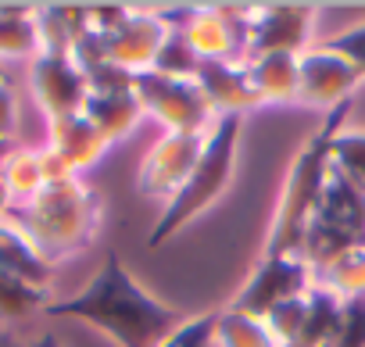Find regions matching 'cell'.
<instances>
[{
  "instance_id": "4dcf8cb0",
  "label": "cell",
  "mask_w": 365,
  "mask_h": 347,
  "mask_svg": "<svg viewBox=\"0 0 365 347\" xmlns=\"http://www.w3.org/2000/svg\"><path fill=\"white\" fill-rule=\"evenodd\" d=\"M15 133V93L8 83H0V140H11Z\"/></svg>"
},
{
  "instance_id": "8fae6325",
  "label": "cell",
  "mask_w": 365,
  "mask_h": 347,
  "mask_svg": "<svg viewBox=\"0 0 365 347\" xmlns=\"http://www.w3.org/2000/svg\"><path fill=\"white\" fill-rule=\"evenodd\" d=\"M108 147L111 143L90 125V118L83 111L47 122V147L43 150L68 172V176H76V180H79V172L93 168L104 157Z\"/></svg>"
},
{
  "instance_id": "d6a6232c",
  "label": "cell",
  "mask_w": 365,
  "mask_h": 347,
  "mask_svg": "<svg viewBox=\"0 0 365 347\" xmlns=\"http://www.w3.org/2000/svg\"><path fill=\"white\" fill-rule=\"evenodd\" d=\"M8 208H11V197H8V187H4V180H0V215H8Z\"/></svg>"
},
{
  "instance_id": "44dd1931",
  "label": "cell",
  "mask_w": 365,
  "mask_h": 347,
  "mask_svg": "<svg viewBox=\"0 0 365 347\" xmlns=\"http://www.w3.org/2000/svg\"><path fill=\"white\" fill-rule=\"evenodd\" d=\"M0 180L8 187L11 208L33 201L47 187V172H43V154L40 150H11V157L0 165Z\"/></svg>"
},
{
  "instance_id": "ffe728a7",
  "label": "cell",
  "mask_w": 365,
  "mask_h": 347,
  "mask_svg": "<svg viewBox=\"0 0 365 347\" xmlns=\"http://www.w3.org/2000/svg\"><path fill=\"white\" fill-rule=\"evenodd\" d=\"M336 326H340V297H333L322 286H312L304 326H301V333L290 347H333Z\"/></svg>"
},
{
  "instance_id": "2e32d148",
  "label": "cell",
  "mask_w": 365,
  "mask_h": 347,
  "mask_svg": "<svg viewBox=\"0 0 365 347\" xmlns=\"http://www.w3.org/2000/svg\"><path fill=\"white\" fill-rule=\"evenodd\" d=\"M0 272L19 276L33 286L51 290V276L54 265L36 251V244L15 226V222H0Z\"/></svg>"
},
{
  "instance_id": "8992f818",
  "label": "cell",
  "mask_w": 365,
  "mask_h": 347,
  "mask_svg": "<svg viewBox=\"0 0 365 347\" xmlns=\"http://www.w3.org/2000/svg\"><path fill=\"white\" fill-rule=\"evenodd\" d=\"M208 133H165L143 157L140 165V176H136V190L143 197H165L168 201L182 190L194 176V168L205 154Z\"/></svg>"
},
{
  "instance_id": "cb8c5ba5",
  "label": "cell",
  "mask_w": 365,
  "mask_h": 347,
  "mask_svg": "<svg viewBox=\"0 0 365 347\" xmlns=\"http://www.w3.org/2000/svg\"><path fill=\"white\" fill-rule=\"evenodd\" d=\"M47 304H51V290L33 286V283H26L19 276L0 272V318L4 322L29 318L33 311H43Z\"/></svg>"
},
{
  "instance_id": "30bf717a",
  "label": "cell",
  "mask_w": 365,
  "mask_h": 347,
  "mask_svg": "<svg viewBox=\"0 0 365 347\" xmlns=\"http://www.w3.org/2000/svg\"><path fill=\"white\" fill-rule=\"evenodd\" d=\"M33 97L43 108L47 122L79 115L86 100V72L72 61V54H36L33 58Z\"/></svg>"
},
{
  "instance_id": "d6986e66",
  "label": "cell",
  "mask_w": 365,
  "mask_h": 347,
  "mask_svg": "<svg viewBox=\"0 0 365 347\" xmlns=\"http://www.w3.org/2000/svg\"><path fill=\"white\" fill-rule=\"evenodd\" d=\"M36 54H40L36 8L0 4V58H36Z\"/></svg>"
},
{
  "instance_id": "3957f363",
  "label": "cell",
  "mask_w": 365,
  "mask_h": 347,
  "mask_svg": "<svg viewBox=\"0 0 365 347\" xmlns=\"http://www.w3.org/2000/svg\"><path fill=\"white\" fill-rule=\"evenodd\" d=\"M8 212L15 215V226L36 244V251L54 265L83 251L97 237L104 201L79 180H54L33 201L15 204Z\"/></svg>"
},
{
  "instance_id": "836d02e7",
  "label": "cell",
  "mask_w": 365,
  "mask_h": 347,
  "mask_svg": "<svg viewBox=\"0 0 365 347\" xmlns=\"http://www.w3.org/2000/svg\"><path fill=\"white\" fill-rule=\"evenodd\" d=\"M11 150H15V143H11V140H0V165H4V161L11 157Z\"/></svg>"
},
{
  "instance_id": "4fadbf2b",
  "label": "cell",
  "mask_w": 365,
  "mask_h": 347,
  "mask_svg": "<svg viewBox=\"0 0 365 347\" xmlns=\"http://www.w3.org/2000/svg\"><path fill=\"white\" fill-rule=\"evenodd\" d=\"M315 219L333 226V229H340L358 247H365V194L333 165V157H329V176H326Z\"/></svg>"
},
{
  "instance_id": "e0dca14e",
  "label": "cell",
  "mask_w": 365,
  "mask_h": 347,
  "mask_svg": "<svg viewBox=\"0 0 365 347\" xmlns=\"http://www.w3.org/2000/svg\"><path fill=\"white\" fill-rule=\"evenodd\" d=\"M297 58L301 54H265L247 61V79L258 104L297 100Z\"/></svg>"
},
{
  "instance_id": "7402d4cb",
  "label": "cell",
  "mask_w": 365,
  "mask_h": 347,
  "mask_svg": "<svg viewBox=\"0 0 365 347\" xmlns=\"http://www.w3.org/2000/svg\"><path fill=\"white\" fill-rule=\"evenodd\" d=\"M212 343L215 347H279L262 318H251V315H240V311H230V308L219 311Z\"/></svg>"
},
{
  "instance_id": "7a4b0ae2",
  "label": "cell",
  "mask_w": 365,
  "mask_h": 347,
  "mask_svg": "<svg viewBox=\"0 0 365 347\" xmlns=\"http://www.w3.org/2000/svg\"><path fill=\"white\" fill-rule=\"evenodd\" d=\"M351 104L354 100L336 104L322 118V125L304 140V147L297 150V157H294V165L287 172L283 194L276 201V215H272V226H269L265 254L262 258H290V254L301 251L304 229L315 219V208H319V197H322V187H326V176H329L333 140H336V133H344V122L351 115Z\"/></svg>"
},
{
  "instance_id": "ac0fdd59",
  "label": "cell",
  "mask_w": 365,
  "mask_h": 347,
  "mask_svg": "<svg viewBox=\"0 0 365 347\" xmlns=\"http://www.w3.org/2000/svg\"><path fill=\"white\" fill-rule=\"evenodd\" d=\"M36 29H40V54H72V47L86 36L90 19L83 4H51L36 8Z\"/></svg>"
},
{
  "instance_id": "5b68a950",
  "label": "cell",
  "mask_w": 365,
  "mask_h": 347,
  "mask_svg": "<svg viewBox=\"0 0 365 347\" xmlns=\"http://www.w3.org/2000/svg\"><path fill=\"white\" fill-rule=\"evenodd\" d=\"M133 93L140 108L165 125V133H208L215 115L194 79H172L154 68L133 72Z\"/></svg>"
},
{
  "instance_id": "f1b7e54d",
  "label": "cell",
  "mask_w": 365,
  "mask_h": 347,
  "mask_svg": "<svg viewBox=\"0 0 365 347\" xmlns=\"http://www.w3.org/2000/svg\"><path fill=\"white\" fill-rule=\"evenodd\" d=\"M215 322H219V311H208V315H197V318H187L165 343L158 347H208L212 336H215Z\"/></svg>"
},
{
  "instance_id": "f546056e",
  "label": "cell",
  "mask_w": 365,
  "mask_h": 347,
  "mask_svg": "<svg viewBox=\"0 0 365 347\" xmlns=\"http://www.w3.org/2000/svg\"><path fill=\"white\" fill-rule=\"evenodd\" d=\"M326 51H333V54H340L347 65H354V72L365 79V22L361 26H351V29H344V33H336L333 40H326L322 43Z\"/></svg>"
},
{
  "instance_id": "9a60e30c",
  "label": "cell",
  "mask_w": 365,
  "mask_h": 347,
  "mask_svg": "<svg viewBox=\"0 0 365 347\" xmlns=\"http://www.w3.org/2000/svg\"><path fill=\"white\" fill-rule=\"evenodd\" d=\"M83 115L90 118V125L108 143H115V140H122V136L133 133V125L140 122L143 108H140L133 86L129 90H86Z\"/></svg>"
},
{
  "instance_id": "ba28073f",
  "label": "cell",
  "mask_w": 365,
  "mask_h": 347,
  "mask_svg": "<svg viewBox=\"0 0 365 347\" xmlns=\"http://www.w3.org/2000/svg\"><path fill=\"white\" fill-rule=\"evenodd\" d=\"M315 8L312 4H265L251 8V43L247 61L265 54H304L312 36Z\"/></svg>"
},
{
  "instance_id": "83f0119b",
  "label": "cell",
  "mask_w": 365,
  "mask_h": 347,
  "mask_svg": "<svg viewBox=\"0 0 365 347\" xmlns=\"http://www.w3.org/2000/svg\"><path fill=\"white\" fill-rule=\"evenodd\" d=\"M333 347H365V297L340 301V326Z\"/></svg>"
},
{
  "instance_id": "603a6c76",
  "label": "cell",
  "mask_w": 365,
  "mask_h": 347,
  "mask_svg": "<svg viewBox=\"0 0 365 347\" xmlns=\"http://www.w3.org/2000/svg\"><path fill=\"white\" fill-rule=\"evenodd\" d=\"M315 276H319V286L329 290V294L340 297V301L365 297V247L347 251L344 258H336L329 269H322V272H315Z\"/></svg>"
},
{
  "instance_id": "7c38bea8",
  "label": "cell",
  "mask_w": 365,
  "mask_h": 347,
  "mask_svg": "<svg viewBox=\"0 0 365 347\" xmlns=\"http://www.w3.org/2000/svg\"><path fill=\"white\" fill-rule=\"evenodd\" d=\"M108 40V61L125 68V72H143L154 65L158 47L165 40V26L158 22V15L147 11H133Z\"/></svg>"
},
{
  "instance_id": "5bb4252c",
  "label": "cell",
  "mask_w": 365,
  "mask_h": 347,
  "mask_svg": "<svg viewBox=\"0 0 365 347\" xmlns=\"http://www.w3.org/2000/svg\"><path fill=\"white\" fill-rule=\"evenodd\" d=\"M194 83L201 86V93L212 104V111H219V118L222 115H244L247 108H258V97H255L251 79H247V65L201 61Z\"/></svg>"
},
{
  "instance_id": "52a82bcc",
  "label": "cell",
  "mask_w": 365,
  "mask_h": 347,
  "mask_svg": "<svg viewBox=\"0 0 365 347\" xmlns=\"http://www.w3.org/2000/svg\"><path fill=\"white\" fill-rule=\"evenodd\" d=\"M312 269L290 254V258H262L258 269L251 272V279L237 290V297L230 301V311L251 315V318H265L276 304L290 301V297H304L312 286Z\"/></svg>"
},
{
  "instance_id": "484cf974",
  "label": "cell",
  "mask_w": 365,
  "mask_h": 347,
  "mask_svg": "<svg viewBox=\"0 0 365 347\" xmlns=\"http://www.w3.org/2000/svg\"><path fill=\"white\" fill-rule=\"evenodd\" d=\"M333 165L365 194V129L361 133H336L333 140Z\"/></svg>"
},
{
  "instance_id": "d590c367",
  "label": "cell",
  "mask_w": 365,
  "mask_h": 347,
  "mask_svg": "<svg viewBox=\"0 0 365 347\" xmlns=\"http://www.w3.org/2000/svg\"><path fill=\"white\" fill-rule=\"evenodd\" d=\"M0 83H4V79H0Z\"/></svg>"
},
{
  "instance_id": "4316f807",
  "label": "cell",
  "mask_w": 365,
  "mask_h": 347,
  "mask_svg": "<svg viewBox=\"0 0 365 347\" xmlns=\"http://www.w3.org/2000/svg\"><path fill=\"white\" fill-rule=\"evenodd\" d=\"M304 315H308V294H304V297H290V301L276 304L262 322L269 326V333L276 336V343H279V347H290V343L297 340L301 326H304Z\"/></svg>"
},
{
  "instance_id": "d4e9b609",
  "label": "cell",
  "mask_w": 365,
  "mask_h": 347,
  "mask_svg": "<svg viewBox=\"0 0 365 347\" xmlns=\"http://www.w3.org/2000/svg\"><path fill=\"white\" fill-rule=\"evenodd\" d=\"M154 72L161 76H172V79H194L197 68H201V54L190 47L187 33H179V29H165V40L158 47V58L150 65Z\"/></svg>"
},
{
  "instance_id": "277c9868",
  "label": "cell",
  "mask_w": 365,
  "mask_h": 347,
  "mask_svg": "<svg viewBox=\"0 0 365 347\" xmlns=\"http://www.w3.org/2000/svg\"><path fill=\"white\" fill-rule=\"evenodd\" d=\"M240 129H244V115H222L215 118V125L208 129V143L205 154L194 168V176L182 183V190L165 204L161 219L154 222L147 244L161 247L168 237H175L182 226H190L201 212H208L230 187L233 168H237V150H240Z\"/></svg>"
},
{
  "instance_id": "6da1fadb",
  "label": "cell",
  "mask_w": 365,
  "mask_h": 347,
  "mask_svg": "<svg viewBox=\"0 0 365 347\" xmlns=\"http://www.w3.org/2000/svg\"><path fill=\"white\" fill-rule=\"evenodd\" d=\"M43 311L54 318H83L97 326L115 347H158L187 322L179 308L150 297L129 276L118 251H108L86 290L68 301L47 304Z\"/></svg>"
},
{
  "instance_id": "e575fe53",
  "label": "cell",
  "mask_w": 365,
  "mask_h": 347,
  "mask_svg": "<svg viewBox=\"0 0 365 347\" xmlns=\"http://www.w3.org/2000/svg\"><path fill=\"white\" fill-rule=\"evenodd\" d=\"M0 347H11V340H8V336H0Z\"/></svg>"
},
{
  "instance_id": "9c48e42d",
  "label": "cell",
  "mask_w": 365,
  "mask_h": 347,
  "mask_svg": "<svg viewBox=\"0 0 365 347\" xmlns=\"http://www.w3.org/2000/svg\"><path fill=\"white\" fill-rule=\"evenodd\" d=\"M358 83L361 76L354 72V65H347L340 54L326 47H312L297 58V104L333 111L336 104L351 100Z\"/></svg>"
},
{
  "instance_id": "1f68e13d",
  "label": "cell",
  "mask_w": 365,
  "mask_h": 347,
  "mask_svg": "<svg viewBox=\"0 0 365 347\" xmlns=\"http://www.w3.org/2000/svg\"><path fill=\"white\" fill-rule=\"evenodd\" d=\"M29 347H61V340H58L54 333H43V336H36Z\"/></svg>"
}]
</instances>
